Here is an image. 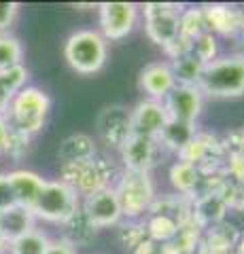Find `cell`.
<instances>
[{
  "label": "cell",
  "instance_id": "cell-1",
  "mask_svg": "<svg viewBox=\"0 0 244 254\" xmlns=\"http://www.w3.org/2000/svg\"><path fill=\"white\" fill-rule=\"evenodd\" d=\"M115 161L106 157H93L89 161H77V163H64L58 168V180L77 190L79 197H87L96 190L113 187L119 178Z\"/></svg>",
  "mask_w": 244,
  "mask_h": 254
},
{
  "label": "cell",
  "instance_id": "cell-2",
  "mask_svg": "<svg viewBox=\"0 0 244 254\" xmlns=\"http://www.w3.org/2000/svg\"><path fill=\"white\" fill-rule=\"evenodd\" d=\"M198 87L204 98L230 100L244 95V58L232 53L208 62L202 70Z\"/></svg>",
  "mask_w": 244,
  "mask_h": 254
},
{
  "label": "cell",
  "instance_id": "cell-3",
  "mask_svg": "<svg viewBox=\"0 0 244 254\" xmlns=\"http://www.w3.org/2000/svg\"><path fill=\"white\" fill-rule=\"evenodd\" d=\"M49 113H51L49 93L36 85H26L15 95L4 119L11 129H17L34 138L36 133H41L45 129Z\"/></svg>",
  "mask_w": 244,
  "mask_h": 254
},
{
  "label": "cell",
  "instance_id": "cell-4",
  "mask_svg": "<svg viewBox=\"0 0 244 254\" xmlns=\"http://www.w3.org/2000/svg\"><path fill=\"white\" fill-rule=\"evenodd\" d=\"M64 58L77 74L89 76L104 68L108 58V43L93 28L77 30L64 45Z\"/></svg>",
  "mask_w": 244,
  "mask_h": 254
},
{
  "label": "cell",
  "instance_id": "cell-5",
  "mask_svg": "<svg viewBox=\"0 0 244 254\" xmlns=\"http://www.w3.org/2000/svg\"><path fill=\"white\" fill-rule=\"evenodd\" d=\"M117 199L121 205L125 220H140L147 216L153 199L157 197L155 182L149 172H130L123 170L113 185Z\"/></svg>",
  "mask_w": 244,
  "mask_h": 254
},
{
  "label": "cell",
  "instance_id": "cell-6",
  "mask_svg": "<svg viewBox=\"0 0 244 254\" xmlns=\"http://www.w3.org/2000/svg\"><path fill=\"white\" fill-rule=\"evenodd\" d=\"M79 205H81V197L77 195L75 189H70L60 180H45L30 212L34 214L36 220L62 225L70 214L79 210Z\"/></svg>",
  "mask_w": 244,
  "mask_h": 254
},
{
  "label": "cell",
  "instance_id": "cell-7",
  "mask_svg": "<svg viewBox=\"0 0 244 254\" xmlns=\"http://www.w3.org/2000/svg\"><path fill=\"white\" fill-rule=\"evenodd\" d=\"M185 4L176 2H147L145 11V30L151 43L166 49L180 36L178 34V19Z\"/></svg>",
  "mask_w": 244,
  "mask_h": 254
},
{
  "label": "cell",
  "instance_id": "cell-8",
  "mask_svg": "<svg viewBox=\"0 0 244 254\" xmlns=\"http://www.w3.org/2000/svg\"><path fill=\"white\" fill-rule=\"evenodd\" d=\"M176 159L195 165V168L200 170V174L217 172V170H223L225 150H223L221 138L219 136H215V133H210V131H195L193 140L180 150Z\"/></svg>",
  "mask_w": 244,
  "mask_h": 254
},
{
  "label": "cell",
  "instance_id": "cell-9",
  "mask_svg": "<svg viewBox=\"0 0 244 254\" xmlns=\"http://www.w3.org/2000/svg\"><path fill=\"white\" fill-rule=\"evenodd\" d=\"M138 4L134 2H102L98 6V32L104 41H121L132 34L138 23Z\"/></svg>",
  "mask_w": 244,
  "mask_h": 254
},
{
  "label": "cell",
  "instance_id": "cell-10",
  "mask_svg": "<svg viewBox=\"0 0 244 254\" xmlns=\"http://www.w3.org/2000/svg\"><path fill=\"white\" fill-rule=\"evenodd\" d=\"M163 155H166V150L160 144V140L151 136H143V133H132L125 140V144L119 148L123 170H130V172L151 174L155 165L162 163Z\"/></svg>",
  "mask_w": 244,
  "mask_h": 254
},
{
  "label": "cell",
  "instance_id": "cell-11",
  "mask_svg": "<svg viewBox=\"0 0 244 254\" xmlns=\"http://www.w3.org/2000/svg\"><path fill=\"white\" fill-rule=\"evenodd\" d=\"M96 131H98L100 142L106 148L119 150L125 144V140H128L132 133H134V127H132V108L123 106V104H111V106H106L98 115Z\"/></svg>",
  "mask_w": 244,
  "mask_h": 254
},
{
  "label": "cell",
  "instance_id": "cell-12",
  "mask_svg": "<svg viewBox=\"0 0 244 254\" xmlns=\"http://www.w3.org/2000/svg\"><path fill=\"white\" fill-rule=\"evenodd\" d=\"M163 106H166L170 121L195 125L204 110V93L200 91V87L176 85L174 89L166 95Z\"/></svg>",
  "mask_w": 244,
  "mask_h": 254
},
{
  "label": "cell",
  "instance_id": "cell-13",
  "mask_svg": "<svg viewBox=\"0 0 244 254\" xmlns=\"http://www.w3.org/2000/svg\"><path fill=\"white\" fill-rule=\"evenodd\" d=\"M81 208L98 229L117 227L123 220L121 205L113 187L96 190V193H91L87 197H81Z\"/></svg>",
  "mask_w": 244,
  "mask_h": 254
},
{
  "label": "cell",
  "instance_id": "cell-14",
  "mask_svg": "<svg viewBox=\"0 0 244 254\" xmlns=\"http://www.w3.org/2000/svg\"><path fill=\"white\" fill-rule=\"evenodd\" d=\"M204 17H206L208 32L217 38H238L244 34V15L240 13L238 4H204Z\"/></svg>",
  "mask_w": 244,
  "mask_h": 254
},
{
  "label": "cell",
  "instance_id": "cell-15",
  "mask_svg": "<svg viewBox=\"0 0 244 254\" xmlns=\"http://www.w3.org/2000/svg\"><path fill=\"white\" fill-rule=\"evenodd\" d=\"M138 87L149 100H157L163 102L166 95L176 87L174 74H172V68L166 60L162 62H151L140 70L138 74Z\"/></svg>",
  "mask_w": 244,
  "mask_h": 254
},
{
  "label": "cell",
  "instance_id": "cell-16",
  "mask_svg": "<svg viewBox=\"0 0 244 254\" xmlns=\"http://www.w3.org/2000/svg\"><path fill=\"white\" fill-rule=\"evenodd\" d=\"M166 123H168V113H166L163 102L145 98L132 108L134 133H143V136L157 138L163 127H166Z\"/></svg>",
  "mask_w": 244,
  "mask_h": 254
},
{
  "label": "cell",
  "instance_id": "cell-17",
  "mask_svg": "<svg viewBox=\"0 0 244 254\" xmlns=\"http://www.w3.org/2000/svg\"><path fill=\"white\" fill-rule=\"evenodd\" d=\"M227 212H230V208H227V203L219 193H202L193 197L191 220L198 227H202L204 231L227 220Z\"/></svg>",
  "mask_w": 244,
  "mask_h": 254
},
{
  "label": "cell",
  "instance_id": "cell-18",
  "mask_svg": "<svg viewBox=\"0 0 244 254\" xmlns=\"http://www.w3.org/2000/svg\"><path fill=\"white\" fill-rule=\"evenodd\" d=\"M60 229H62L60 237L64 242H68L75 250L91 246V242L96 240V235H98V227L87 218V214L83 212L81 205H79V210L75 214H70V216L62 222Z\"/></svg>",
  "mask_w": 244,
  "mask_h": 254
},
{
  "label": "cell",
  "instance_id": "cell-19",
  "mask_svg": "<svg viewBox=\"0 0 244 254\" xmlns=\"http://www.w3.org/2000/svg\"><path fill=\"white\" fill-rule=\"evenodd\" d=\"M56 157H58L60 165L77 163V161H89V159L98 157L96 140H93L89 133H83V131L70 133V136H66L60 142V146L56 150Z\"/></svg>",
  "mask_w": 244,
  "mask_h": 254
},
{
  "label": "cell",
  "instance_id": "cell-20",
  "mask_svg": "<svg viewBox=\"0 0 244 254\" xmlns=\"http://www.w3.org/2000/svg\"><path fill=\"white\" fill-rule=\"evenodd\" d=\"M6 176H9L17 205H23V208L30 210L47 178H43L41 174H36L32 170H11V172H6Z\"/></svg>",
  "mask_w": 244,
  "mask_h": 254
},
{
  "label": "cell",
  "instance_id": "cell-21",
  "mask_svg": "<svg viewBox=\"0 0 244 254\" xmlns=\"http://www.w3.org/2000/svg\"><path fill=\"white\" fill-rule=\"evenodd\" d=\"M36 218L23 205H13V208L0 212V235L4 237L6 244H11L13 240H17L23 233H28L30 229L36 227Z\"/></svg>",
  "mask_w": 244,
  "mask_h": 254
},
{
  "label": "cell",
  "instance_id": "cell-22",
  "mask_svg": "<svg viewBox=\"0 0 244 254\" xmlns=\"http://www.w3.org/2000/svg\"><path fill=\"white\" fill-rule=\"evenodd\" d=\"M28 78H30V72L23 64L0 72V115L2 117L6 115V110H9L11 102L15 100V95L28 85Z\"/></svg>",
  "mask_w": 244,
  "mask_h": 254
},
{
  "label": "cell",
  "instance_id": "cell-23",
  "mask_svg": "<svg viewBox=\"0 0 244 254\" xmlns=\"http://www.w3.org/2000/svg\"><path fill=\"white\" fill-rule=\"evenodd\" d=\"M168 178H170V185H172V189H174V193L187 195V197H195V193H198L200 170L195 168V165L176 159V161L170 165Z\"/></svg>",
  "mask_w": 244,
  "mask_h": 254
},
{
  "label": "cell",
  "instance_id": "cell-24",
  "mask_svg": "<svg viewBox=\"0 0 244 254\" xmlns=\"http://www.w3.org/2000/svg\"><path fill=\"white\" fill-rule=\"evenodd\" d=\"M195 125H187V123H178V121H170L166 127L162 129V133L157 136V140H160V144L163 146V150L166 153H172V155H178L180 150H183L189 142L193 140L195 136Z\"/></svg>",
  "mask_w": 244,
  "mask_h": 254
},
{
  "label": "cell",
  "instance_id": "cell-25",
  "mask_svg": "<svg viewBox=\"0 0 244 254\" xmlns=\"http://www.w3.org/2000/svg\"><path fill=\"white\" fill-rule=\"evenodd\" d=\"M168 64L172 68V74H174L176 85H193V87H198L202 70H204V66H206V64H202L191 51H187L185 55H180V58L170 60Z\"/></svg>",
  "mask_w": 244,
  "mask_h": 254
},
{
  "label": "cell",
  "instance_id": "cell-26",
  "mask_svg": "<svg viewBox=\"0 0 244 254\" xmlns=\"http://www.w3.org/2000/svg\"><path fill=\"white\" fill-rule=\"evenodd\" d=\"M208 26H206V17H204V9L202 6H185L178 19V34L180 38L193 43L198 36L206 34Z\"/></svg>",
  "mask_w": 244,
  "mask_h": 254
},
{
  "label": "cell",
  "instance_id": "cell-27",
  "mask_svg": "<svg viewBox=\"0 0 244 254\" xmlns=\"http://www.w3.org/2000/svg\"><path fill=\"white\" fill-rule=\"evenodd\" d=\"M49 242L51 237L43 229L34 227L9 244V254H45L49 248Z\"/></svg>",
  "mask_w": 244,
  "mask_h": 254
},
{
  "label": "cell",
  "instance_id": "cell-28",
  "mask_svg": "<svg viewBox=\"0 0 244 254\" xmlns=\"http://www.w3.org/2000/svg\"><path fill=\"white\" fill-rule=\"evenodd\" d=\"M145 227H147L149 240H157V242H172L180 229L176 220H172L170 216H163V214H147Z\"/></svg>",
  "mask_w": 244,
  "mask_h": 254
},
{
  "label": "cell",
  "instance_id": "cell-29",
  "mask_svg": "<svg viewBox=\"0 0 244 254\" xmlns=\"http://www.w3.org/2000/svg\"><path fill=\"white\" fill-rule=\"evenodd\" d=\"M147 227H145V218L140 220H121L117 225V240L123 246V250L134 252L140 244L147 240Z\"/></svg>",
  "mask_w": 244,
  "mask_h": 254
},
{
  "label": "cell",
  "instance_id": "cell-30",
  "mask_svg": "<svg viewBox=\"0 0 244 254\" xmlns=\"http://www.w3.org/2000/svg\"><path fill=\"white\" fill-rule=\"evenodd\" d=\"M23 64V45L17 36L0 34V72Z\"/></svg>",
  "mask_w": 244,
  "mask_h": 254
},
{
  "label": "cell",
  "instance_id": "cell-31",
  "mask_svg": "<svg viewBox=\"0 0 244 254\" xmlns=\"http://www.w3.org/2000/svg\"><path fill=\"white\" fill-rule=\"evenodd\" d=\"M202 233H204V229L195 225L193 220L185 222V225L178 229L176 237L172 240L176 252L178 254H195V250H198V246H200V240H202Z\"/></svg>",
  "mask_w": 244,
  "mask_h": 254
},
{
  "label": "cell",
  "instance_id": "cell-32",
  "mask_svg": "<svg viewBox=\"0 0 244 254\" xmlns=\"http://www.w3.org/2000/svg\"><path fill=\"white\" fill-rule=\"evenodd\" d=\"M191 53H193L202 64H208V62H212V60H217L219 55H221V45H219V38H217L215 34H210V32L198 36V38H195V41L191 43Z\"/></svg>",
  "mask_w": 244,
  "mask_h": 254
},
{
  "label": "cell",
  "instance_id": "cell-33",
  "mask_svg": "<svg viewBox=\"0 0 244 254\" xmlns=\"http://www.w3.org/2000/svg\"><path fill=\"white\" fill-rule=\"evenodd\" d=\"M30 146H32V136L28 133H21L17 129H11L9 127V138H6V146H4V155L11 159H21L30 153Z\"/></svg>",
  "mask_w": 244,
  "mask_h": 254
},
{
  "label": "cell",
  "instance_id": "cell-34",
  "mask_svg": "<svg viewBox=\"0 0 244 254\" xmlns=\"http://www.w3.org/2000/svg\"><path fill=\"white\" fill-rule=\"evenodd\" d=\"M223 172L232 182L244 185V155H227L223 161Z\"/></svg>",
  "mask_w": 244,
  "mask_h": 254
},
{
  "label": "cell",
  "instance_id": "cell-35",
  "mask_svg": "<svg viewBox=\"0 0 244 254\" xmlns=\"http://www.w3.org/2000/svg\"><path fill=\"white\" fill-rule=\"evenodd\" d=\"M132 254H178L172 242H157V240H147L138 246Z\"/></svg>",
  "mask_w": 244,
  "mask_h": 254
},
{
  "label": "cell",
  "instance_id": "cell-36",
  "mask_svg": "<svg viewBox=\"0 0 244 254\" xmlns=\"http://www.w3.org/2000/svg\"><path fill=\"white\" fill-rule=\"evenodd\" d=\"M21 6L17 2H0V34H9L13 23L17 21Z\"/></svg>",
  "mask_w": 244,
  "mask_h": 254
},
{
  "label": "cell",
  "instance_id": "cell-37",
  "mask_svg": "<svg viewBox=\"0 0 244 254\" xmlns=\"http://www.w3.org/2000/svg\"><path fill=\"white\" fill-rule=\"evenodd\" d=\"M13 205H17V201H15L9 176H6V172H0V212L9 210Z\"/></svg>",
  "mask_w": 244,
  "mask_h": 254
},
{
  "label": "cell",
  "instance_id": "cell-38",
  "mask_svg": "<svg viewBox=\"0 0 244 254\" xmlns=\"http://www.w3.org/2000/svg\"><path fill=\"white\" fill-rule=\"evenodd\" d=\"M45 254H77V250L68 242L62 240V237H56V240L49 242V248H47Z\"/></svg>",
  "mask_w": 244,
  "mask_h": 254
},
{
  "label": "cell",
  "instance_id": "cell-39",
  "mask_svg": "<svg viewBox=\"0 0 244 254\" xmlns=\"http://www.w3.org/2000/svg\"><path fill=\"white\" fill-rule=\"evenodd\" d=\"M6 138H9V123H6V119H4L2 115H0V157L4 155Z\"/></svg>",
  "mask_w": 244,
  "mask_h": 254
},
{
  "label": "cell",
  "instance_id": "cell-40",
  "mask_svg": "<svg viewBox=\"0 0 244 254\" xmlns=\"http://www.w3.org/2000/svg\"><path fill=\"white\" fill-rule=\"evenodd\" d=\"M234 252H238V254H244V233H240V237H238V244H236Z\"/></svg>",
  "mask_w": 244,
  "mask_h": 254
},
{
  "label": "cell",
  "instance_id": "cell-41",
  "mask_svg": "<svg viewBox=\"0 0 244 254\" xmlns=\"http://www.w3.org/2000/svg\"><path fill=\"white\" fill-rule=\"evenodd\" d=\"M0 254H9V244L4 242L2 235H0Z\"/></svg>",
  "mask_w": 244,
  "mask_h": 254
},
{
  "label": "cell",
  "instance_id": "cell-42",
  "mask_svg": "<svg viewBox=\"0 0 244 254\" xmlns=\"http://www.w3.org/2000/svg\"><path fill=\"white\" fill-rule=\"evenodd\" d=\"M234 254H238V252H234Z\"/></svg>",
  "mask_w": 244,
  "mask_h": 254
}]
</instances>
